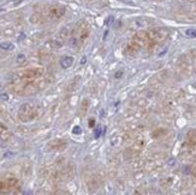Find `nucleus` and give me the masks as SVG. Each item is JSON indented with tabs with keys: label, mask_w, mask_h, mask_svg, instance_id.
Returning a JSON list of instances; mask_svg holds the SVG:
<instances>
[{
	"label": "nucleus",
	"mask_w": 196,
	"mask_h": 195,
	"mask_svg": "<svg viewBox=\"0 0 196 195\" xmlns=\"http://www.w3.org/2000/svg\"><path fill=\"white\" fill-rule=\"evenodd\" d=\"M72 64H73V58L72 57H63L61 59H60V65H61V68L63 69H69L72 66Z\"/></svg>",
	"instance_id": "f257e3e1"
},
{
	"label": "nucleus",
	"mask_w": 196,
	"mask_h": 195,
	"mask_svg": "<svg viewBox=\"0 0 196 195\" xmlns=\"http://www.w3.org/2000/svg\"><path fill=\"white\" fill-rule=\"evenodd\" d=\"M185 35H186L188 38H191V39H194V38H196V29L195 28L186 29V31H185Z\"/></svg>",
	"instance_id": "7ed1b4c3"
},
{
	"label": "nucleus",
	"mask_w": 196,
	"mask_h": 195,
	"mask_svg": "<svg viewBox=\"0 0 196 195\" xmlns=\"http://www.w3.org/2000/svg\"><path fill=\"white\" fill-rule=\"evenodd\" d=\"M94 124H95V121H94V119H90V121H89V126H93Z\"/></svg>",
	"instance_id": "6e6552de"
},
{
	"label": "nucleus",
	"mask_w": 196,
	"mask_h": 195,
	"mask_svg": "<svg viewBox=\"0 0 196 195\" xmlns=\"http://www.w3.org/2000/svg\"><path fill=\"white\" fill-rule=\"evenodd\" d=\"M81 131H82V129H81L80 126H73V129H72V133L76 134V135H80Z\"/></svg>",
	"instance_id": "20e7f679"
},
{
	"label": "nucleus",
	"mask_w": 196,
	"mask_h": 195,
	"mask_svg": "<svg viewBox=\"0 0 196 195\" xmlns=\"http://www.w3.org/2000/svg\"><path fill=\"white\" fill-rule=\"evenodd\" d=\"M1 88H2V86H1V84H0V90H1Z\"/></svg>",
	"instance_id": "1a4fd4ad"
},
{
	"label": "nucleus",
	"mask_w": 196,
	"mask_h": 195,
	"mask_svg": "<svg viewBox=\"0 0 196 195\" xmlns=\"http://www.w3.org/2000/svg\"><path fill=\"white\" fill-rule=\"evenodd\" d=\"M0 48H1V50H5V51H12L14 48V46L11 42H1V43H0Z\"/></svg>",
	"instance_id": "f03ea898"
},
{
	"label": "nucleus",
	"mask_w": 196,
	"mask_h": 195,
	"mask_svg": "<svg viewBox=\"0 0 196 195\" xmlns=\"http://www.w3.org/2000/svg\"><path fill=\"white\" fill-rule=\"evenodd\" d=\"M100 135H101V128L99 126V128H96V129H95V133H94V137H95V139H99V137H100Z\"/></svg>",
	"instance_id": "39448f33"
},
{
	"label": "nucleus",
	"mask_w": 196,
	"mask_h": 195,
	"mask_svg": "<svg viewBox=\"0 0 196 195\" xmlns=\"http://www.w3.org/2000/svg\"><path fill=\"white\" fill-rule=\"evenodd\" d=\"M24 60H25V56H24V54H22V53L18 54V58H17V62H18V63H22V62H24Z\"/></svg>",
	"instance_id": "423d86ee"
},
{
	"label": "nucleus",
	"mask_w": 196,
	"mask_h": 195,
	"mask_svg": "<svg viewBox=\"0 0 196 195\" xmlns=\"http://www.w3.org/2000/svg\"><path fill=\"white\" fill-rule=\"evenodd\" d=\"M0 99H1V100H7V99H9V95H7V94H0Z\"/></svg>",
	"instance_id": "0eeeda50"
}]
</instances>
